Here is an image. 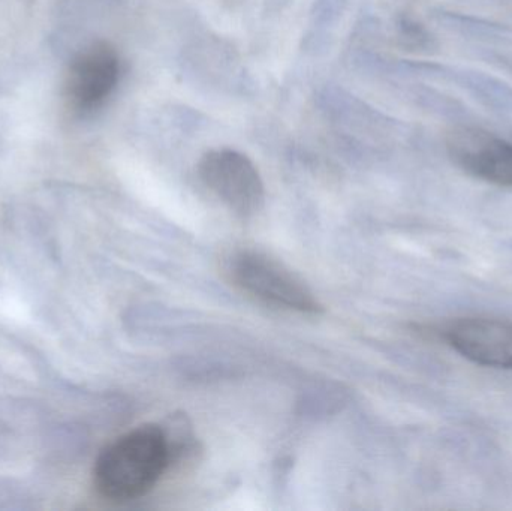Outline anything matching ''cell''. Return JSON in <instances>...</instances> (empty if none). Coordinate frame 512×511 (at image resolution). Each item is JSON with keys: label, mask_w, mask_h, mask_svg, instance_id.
<instances>
[{"label": "cell", "mask_w": 512, "mask_h": 511, "mask_svg": "<svg viewBox=\"0 0 512 511\" xmlns=\"http://www.w3.org/2000/svg\"><path fill=\"white\" fill-rule=\"evenodd\" d=\"M447 341L465 359L489 368L512 369V323L462 318L448 327Z\"/></svg>", "instance_id": "cell-6"}, {"label": "cell", "mask_w": 512, "mask_h": 511, "mask_svg": "<svg viewBox=\"0 0 512 511\" xmlns=\"http://www.w3.org/2000/svg\"><path fill=\"white\" fill-rule=\"evenodd\" d=\"M233 281L267 305L303 314H318L322 305L285 264L258 251H242L231 260Z\"/></svg>", "instance_id": "cell-2"}, {"label": "cell", "mask_w": 512, "mask_h": 511, "mask_svg": "<svg viewBox=\"0 0 512 511\" xmlns=\"http://www.w3.org/2000/svg\"><path fill=\"white\" fill-rule=\"evenodd\" d=\"M453 161L466 173L512 188V144L481 129L460 128L448 137Z\"/></svg>", "instance_id": "cell-5"}, {"label": "cell", "mask_w": 512, "mask_h": 511, "mask_svg": "<svg viewBox=\"0 0 512 511\" xmlns=\"http://www.w3.org/2000/svg\"><path fill=\"white\" fill-rule=\"evenodd\" d=\"M173 456L161 426H140L102 450L93 468L96 491L114 503L144 497L158 485Z\"/></svg>", "instance_id": "cell-1"}, {"label": "cell", "mask_w": 512, "mask_h": 511, "mask_svg": "<svg viewBox=\"0 0 512 511\" xmlns=\"http://www.w3.org/2000/svg\"><path fill=\"white\" fill-rule=\"evenodd\" d=\"M122 62L110 42L87 45L72 59L65 81V98L72 111L92 114L107 104L119 86Z\"/></svg>", "instance_id": "cell-4"}, {"label": "cell", "mask_w": 512, "mask_h": 511, "mask_svg": "<svg viewBox=\"0 0 512 511\" xmlns=\"http://www.w3.org/2000/svg\"><path fill=\"white\" fill-rule=\"evenodd\" d=\"M204 185L237 215L254 216L264 206L265 188L254 162L239 150L213 149L201 158Z\"/></svg>", "instance_id": "cell-3"}]
</instances>
